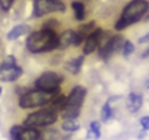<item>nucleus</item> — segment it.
<instances>
[{"instance_id": "obj_1", "label": "nucleus", "mask_w": 149, "mask_h": 140, "mask_svg": "<svg viewBox=\"0 0 149 140\" xmlns=\"http://www.w3.org/2000/svg\"><path fill=\"white\" fill-rule=\"evenodd\" d=\"M26 45H28V49L33 53L48 52L58 48V36L52 29L44 28L42 30L32 32L26 41Z\"/></svg>"}, {"instance_id": "obj_2", "label": "nucleus", "mask_w": 149, "mask_h": 140, "mask_svg": "<svg viewBox=\"0 0 149 140\" xmlns=\"http://www.w3.org/2000/svg\"><path fill=\"white\" fill-rule=\"evenodd\" d=\"M149 10V1L148 0H132L122 12L120 19L116 23L117 30H123L127 26L139 22Z\"/></svg>"}, {"instance_id": "obj_3", "label": "nucleus", "mask_w": 149, "mask_h": 140, "mask_svg": "<svg viewBox=\"0 0 149 140\" xmlns=\"http://www.w3.org/2000/svg\"><path fill=\"white\" fill-rule=\"evenodd\" d=\"M86 88L78 85L75 88H72L71 94L65 98V105L61 110V114L64 119H77L80 116V110L83 107L84 98H86Z\"/></svg>"}, {"instance_id": "obj_4", "label": "nucleus", "mask_w": 149, "mask_h": 140, "mask_svg": "<svg viewBox=\"0 0 149 140\" xmlns=\"http://www.w3.org/2000/svg\"><path fill=\"white\" fill-rule=\"evenodd\" d=\"M58 119V114L56 111L51 110V108H42L39 111H35L32 114H29L25 121H23V126L25 127H45V126H49L54 124Z\"/></svg>"}, {"instance_id": "obj_5", "label": "nucleus", "mask_w": 149, "mask_h": 140, "mask_svg": "<svg viewBox=\"0 0 149 140\" xmlns=\"http://www.w3.org/2000/svg\"><path fill=\"white\" fill-rule=\"evenodd\" d=\"M55 93H45V91H28V93L22 94L19 98V105L22 108H35V107H42L45 104H48L51 100L54 98Z\"/></svg>"}, {"instance_id": "obj_6", "label": "nucleus", "mask_w": 149, "mask_h": 140, "mask_svg": "<svg viewBox=\"0 0 149 140\" xmlns=\"http://www.w3.org/2000/svg\"><path fill=\"white\" fill-rule=\"evenodd\" d=\"M62 82V77L58 75L56 72H44L36 81L35 87L39 91L45 93H59V84Z\"/></svg>"}, {"instance_id": "obj_7", "label": "nucleus", "mask_w": 149, "mask_h": 140, "mask_svg": "<svg viewBox=\"0 0 149 140\" xmlns=\"http://www.w3.org/2000/svg\"><path fill=\"white\" fill-rule=\"evenodd\" d=\"M22 68L16 64V59L15 56L9 55L0 65V81H4V82H12V81H16L20 75H22Z\"/></svg>"}, {"instance_id": "obj_8", "label": "nucleus", "mask_w": 149, "mask_h": 140, "mask_svg": "<svg viewBox=\"0 0 149 140\" xmlns=\"http://www.w3.org/2000/svg\"><path fill=\"white\" fill-rule=\"evenodd\" d=\"M52 12H65V4L61 0H35L33 16L41 17Z\"/></svg>"}, {"instance_id": "obj_9", "label": "nucleus", "mask_w": 149, "mask_h": 140, "mask_svg": "<svg viewBox=\"0 0 149 140\" xmlns=\"http://www.w3.org/2000/svg\"><path fill=\"white\" fill-rule=\"evenodd\" d=\"M10 137H12V140H39L41 133L38 129L22 127L19 124H15L10 129Z\"/></svg>"}, {"instance_id": "obj_10", "label": "nucleus", "mask_w": 149, "mask_h": 140, "mask_svg": "<svg viewBox=\"0 0 149 140\" xmlns=\"http://www.w3.org/2000/svg\"><path fill=\"white\" fill-rule=\"evenodd\" d=\"M123 44H125V39L122 36H113L110 38L104 45L100 46V51H99V55L101 59H107L110 58L113 53L119 52L122 48H123Z\"/></svg>"}, {"instance_id": "obj_11", "label": "nucleus", "mask_w": 149, "mask_h": 140, "mask_svg": "<svg viewBox=\"0 0 149 140\" xmlns=\"http://www.w3.org/2000/svg\"><path fill=\"white\" fill-rule=\"evenodd\" d=\"M84 36L80 32H74V30H65L64 33H61V36L58 38V48H68V46H77L83 42Z\"/></svg>"}, {"instance_id": "obj_12", "label": "nucleus", "mask_w": 149, "mask_h": 140, "mask_svg": "<svg viewBox=\"0 0 149 140\" xmlns=\"http://www.w3.org/2000/svg\"><path fill=\"white\" fill-rule=\"evenodd\" d=\"M101 36H103V30L101 29H96L90 35H87V39H86V44H84V53L86 55L93 53L97 48H100Z\"/></svg>"}, {"instance_id": "obj_13", "label": "nucleus", "mask_w": 149, "mask_h": 140, "mask_svg": "<svg viewBox=\"0 0 149 140\" xmlns=\"http://www.w3.org/2000/svg\"><path fill=\"white\" fill-rule=\"evenodd\" d=\"M142 103H143V98L141 94H136V93H132L129 97H127V108L130 113H136L141 110L142 107Z\"/></svg>"}, {"instance_id": "obj_14", "label": "nucleus", "mask_w": 149, "mask_h": 140, "mask_svg": "<svg viewBox=\"0 0 149 140\" xmlns=\"http://www.w3.org/2000/svg\"><path fill=\"white\" fill-rule=\"evenodd\" d=\"M31 32V28L28 26V25H17V26H15L9 33H7V39L9 41H15V39H17L19 36H22V35H25V33H29Z\"/></svg>"}, {"instance_id": "obj_15", "label": "nucleus", "mask_w": 149, "mask_h": 140, "mask_svg": "<svg viewBox=\"0 0 149 140\" xmlns=\"http://www.w3.org/2000/svg\"><path fill=\"white\" fill-rule=\"evenodd\" d=\"M83 61H84V58L83 56H78V58H74V59H71L68 64H67V69L71 72V74H78L80 72V69H81V65H83Z\"/></svg>"}, {"instance_id": "obj_16", "label": "nucleus", "mask_w": 149, "mask_h": 140, "mask_svg": "<svg viewBox=\"0 0 149 140\" xmlns=\"http://www.w3.org/2000/svg\"><path fill=\"white\" fill-rule=\"evenodd\" d=\"M78 129H80V124H78L77 119H65L64 123H62V130L64 132L72 133V132H77Z\"/></svg>"}, {"instance_id": "obj_17", "label": "nucleus", "mask_w": 149, "mask_h": 140, "mask_svg": "<svg viewBox=\"0 0 149 140\" xmlns=\"http://www.w3.org/2000/svg\"><path fill=\"white\" fill-rule=\"evenodd\" d=\"M72 9H74V15L77 20H83L86 17V7L81 1H72Z\"/></svg>"}, {"instance_id": "obj_18", "label": "nucleus", "mask_w": 149, "mask_h": 140, "mask_svg": "<svg viewBox=\"0 0 149 140\" xmlns=\"http://www.w3.org/2000/svg\"><path fill=\"white\" fill-rule=\"evenodd\" d=\"M113 116V110L110 107V101H107L101 108V121H109V119Z\"/></svg>"}, {"instance_id": "obj_19", "label": "nucleus", "mask_w": 149, "mask_h": 140, "mask_svg": "<svg viewBox=\"0 0 149 140\" xmlns=\"http://www.w3.org/2000/svg\"><path fill=\"white\" fill-rule=\"evenodd\" d=\"M101 132H100V123L99 121H93L90 124V130H88V136L91 139H99Z\"/></svg>"}, {"instance_id": "obj_20", "label": "nucleus", "mask_w": 149, "mask_h": 140, "mask_svg": "<svg viewBox=\"0 0 149 140\" xmlns=\"http://www.w3.org/2000/svg\"><path fill=\"white\" fill-rule=\"evenodd\" d=\"M122 51H123V55H125V56H129V55H130V53L135 51V46H133V44H132V42H129V41H125Z\"/></svg>"}, {"instance_id": "obj_21", "label": "nucleus", "mask_w": 149, "mask_h": 140, "mask_svg": "<svg viewBox=\"0 0 149 140\" xmlns=\"http://www.w3.org/2000/svg\"><path fill=\"white\" fill-rule=\"evenodd\" d=\"M93 28H94V22H90V23H87V25H84L78 32L84 36V35H90L91 32H93Z\"/></svg>"}, {"instance_id": "obj_22", "label": "nucleus", "mask_w": 149, "mask_h": 140, "mask_svg": "<svg viewBox=\"0 0 149 140\" xmlns=\"http://www.w3.org/2000/svg\"><path fill=\"white\" fill-rule=\"evenodd\" d=\"M13 3H15V0H0V7L3 10H9Z\"/></svg>"}, {"instance_id": "obj_23", "label": "nucleus", "mask_w": 149, "mask_h": 140, "mask_svg": "<svg viewBox=\"0 0 149 140\" xmlns=\"http://www.w3.org/2000/svg\"><path fill=\"white\" fill-rule=\"evenodd\" d=\"M141 126L143 130H149V116H145L141 119Z\"/></svg>"}, {"instance_id": "obj_24", "label": "nucleus", "mask_w": 149, "mask_h": 140, "mask_svg": "<svg viewBox=\"0 0 149 140\" xmlns=\"http://www.w3.org/2000/svg\"><path fill=\"white\" fill-rule=\"evenodd\" d=\"M139 42H141V44H149V33L145 35V36H142V38L139 39Z\"/></svg>"}, {"instance_id": "obj_25", "label": "nucleus", "mask_w": 149, "mask_h": 140, "mask_svg": "<svg viewBox=\"0 0 149 140\" xmlns=\"http://www.w3.org/2000/svg\"><path fill=\"white\" fill-rule=\"evenodd\" d=\"M148 56H149V48L143 52V53H142V58H148Z\"/></svg>"}, {"instance_id": "obj_26", "label": "nucleus", "mask_w": 149, "mask_h": 140, "mask_svg": "<svg viewBox=\"0 0 149 140\" xmlns=\"http://www.w3.org/2000/svg\"><path fill=\"white\" fill-rule=\"evenodd\" d=\"M146 19H148V20H149V15H148V16H146Z\"/></svg>"}, {"instance_id": "obj_27", "label": "nucleus", "mask_w": 149, "mask_h": 140, "mask_svg": "<svg viewBox=\"0 0 149 140\" xmlns=\"http://www.w3.org/2000/svg\"><path fill=\"white\" fill-rule=\"evenodd\" d=\"M0 94H1V87H0Z\"/></svg>"}]
</instances>
